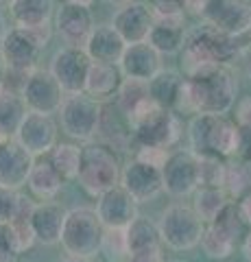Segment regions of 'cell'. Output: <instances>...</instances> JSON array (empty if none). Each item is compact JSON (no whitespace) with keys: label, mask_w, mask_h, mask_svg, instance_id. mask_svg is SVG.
Instances as JSON below:
<instances>
[{"label":"cell","mask_w":251,"mask_h":262,"mask_svg":"<svg viewBox=\"0 0 251 262\" xmlns=\"http://www.w3.org/2000/svg\"><path fill=\"white\" fill-rule=\"evenodd\" d=\"M61 262H92L90 258H79V256H68V258H63Z\"/></svg>","instance_id":"obj_53"},{"label":"cell","mask_w":251,"mask_h":262,"mask_svg":"<svg viewBox=\"0 0 251 262\" xmlns=\"http://www.w3.org/2000/svg\"><path fill=\"white\" fill-rule=\"evenodd\" d=\"M81 153H83V146H79L75 142H57L55 149L48 153V160L57 173L70 182V179H77L79 168H81Z\"/></svg>","instance_id":"obj_30"},{"label":"cell","mask_w":251,"mask_h":262,"mask_svg":"<svg viewBox=\"0 0 251 262\" xmlns=\"http://www.w3.org/2000/svg\"><path fill=\"white\" fill-rule=\"evenodd\" d=\"M203 20L216 31L240 35L251 29V3L249 0H208Z\"/></svg>","instance_id":"obj_12"},{"label":"cell","mask_w":251,"mask_h":262,"mask_svg":"<svg viewBox=\"0 0 251 262\" xmlns=\"http://www.w3.org/2000/svg\"><path fill=\"white\" fill-rule=\"evenodd\" d=\"M151 11L155 20H184V0H153Z\"/></svg>","instance_id":"obj_39"},{"label":"cell","mask_w":251,"mask_h":262,"mask_svg":"<svg viewBox=\"0 0 251 262\" xmlns=\"http://www.w3.org/2000/svg\"><path fill=\"white\" fill-rule=\"evenodd\" d=\"M63 5H79V7H90L94 0H61Z\"/></svg>","instance_id":"obj_52"},{"label":"cell","mask_w":251,"mask_h":262,"mask_svg":"<svg viewBox=\"0 0 251 262\" xmlns=\"http://www.w3.org/2000/svg\"><path fill=\"white\" fill-rule=\"evenodd\" d=\"M236 77L230 66H208L197 75L186 77L177 112L188 114H221L225 116L236 103Z\"/></svg>","instance_id":"obj_1"},{"label":"cell","mask_w":251,"mask_h":262,"mask_svg":"<svg viewBox=\"0 0 251 262\" xmlns=\"http://www.w3.org/2000/svg\"><path fill=\"white\" fill-rule=\"evenodd\" d=\"M94 27L96 24L90 7L79 5H61V9L57 11V20H55V29H57L61 42L68 48H81V51H85Z\"/></svg>","instance_id":"obj_15"},{"label":"cell","mask_w":251,"mask_h":262,"mask_svg":"<svg viewBox=\"0 0 251 262\" xmlns=\"http://www.w3.org/2000/svg\"><path fill=\"white\" fill-rule=\"evenodd\" d=\"M162 70V55L149 42L127 44L120 59V72L129 79L151 81Z\"/></svg>","instance_id":"obj_19"},{"label":"cell","mask_w":251,"mask_h":262,"mask_svg":"<svg viewBox=\"0 0 251 262\" xmlns=\"http://www.w3.org/2000/svg\"><path fill=\"white\" fill-rule=\"evenodd\" d=\"M57 136H59V127H57V122L53 120V116L29 112L22 120L18 134H15V140L33 155V158H37V155L42 158V155H48L55 149Z\"/></svg>","instance_id":"obj_11"},{"label":"cell","mask_w":251,"mask_h":262,"mask_svg":"<svg viewBox=\"0 0 251 262\" xmlns=\"http://www.w3.org/2000/svg\"><path fill=\"white\" fill-rule=\"evenodd\" d=\"M0 48H3L5 61L9 66V72L24 75V77L35 70L39 53H42V48H39L33 39H29L27 33L20 31L18 27L7 33Z\"/></svg>","instance_id":"obj_17"},{"label":"cell","mask_w":251,"mask_h":262,"mask_svg":"<svg viewBox=\"0 0 251 262\" xmlns=\"http://www.w3.org/2000/svg\"><path fill=\"white\" fill-rule=\"evenodd\" d=\"M18 29L27 33V37L33 39V42L42 48V51L48 46V42H51V37H53V24H51V20H48V22H39V24H31V27H18Z\"/></svg>","instance_id":"obj_42"},{"label":"cell","mask_w":251,"mask_h":262,"mask_svg":"<svg viewBox=\"0 0 251 262\" xmlns=\"http://www.w3.org/2000/svg\"><path fill=\"white\" fill-rule=\"evenodd\" d=\"M92 59L81 48L63 46L53 55L51 61V75L57 79V83L66 94L85 92V81L90 75Z\"/></svg>","instance_id":"obj_10"},{"label":"cell","mask_w":251,"mask_h":262,"mask_svg":"<svg viewBox=\"0 0 251 262\" xmlns=\"http://www.w3.org/2000/svg\"><path fill=\"white\" fill-rule=\"evenodd\" d=\"M127 236V256L135 251H144V249H155L162 247V234L157 223H153L147 216H138L131 225L125 229Z\"/></svg>","instance_id":"obj_28"},{"label":"cell","mask_w":251,"mask_h":262,"mask_svg":"<svg viewBox=\"0 0 251 262\" xmlns=\"http://www.w3.org/2000/svg\"><path fill=\"white\" fill-rule=\"evenodd\" d=\"M94 210L105 229H127L140 216L138 214V201L123 186H116L101 194Z\"/></svg>","instance_id":"obj_14"},{"label":"cell","mask_w":251,"mask_h":262,"mask_svg":"<svg viewBox=\"0 0 251 262\" xmlns=\"http://www.w3.org/2000/svg\"><path fill=\"white\" fill-rule=\"evenodd\" d=\"M127 262H166V260H164V256H162V247H155V249H144V251L129 253Z\"/></svg>","instance_id":"obj_45"},{"label":"cell","mask_w":251,"mask_h":262,"mask_svg":"<svg viewBox=\"0 0 251 262\" xmlns=\"http://www.w3.org/2000/svg\"><path fill=\"white\" fill-rule=\"evenodd\" d=\"M33 208H35V203L31 201V199H27V196L20 194L18 212H15L13 221L9 223L13 227V232H15V238H18V243H20L22 253L27 251V249H31L37 243L35 241V234H33V225H31V219H33Z\"/></svg>","instance_id":"obj_33"},{"label":"cell","mask_w":251,"mask_h":262,"mask_svg":"<svg viewBox=\"0 0 251 262\" xmlns=\"http://www.w3.org/2000/svg\"><path fill=\"white\" fill-rule=\"evenodd\" d=\"M242 57H245V72H247V77L251 81V46L247 48L245 53H242Z\"/></svg>","instance_id":"obj_50"},{"label":"cell","mask_w":251,"mask_h":262,"mask_svg":"<svg viewBox=\"0 0 251 262\" xmlns=\"http://www.w3.org/2000/svg\"><path fill=\"white\" fill-rule=\"evenodd\" d=\"M206 7H208V0H184V9L192 15H201L203 18Z\"/></svg>","instance_id":"obj_46"},{"label":"cell","mask_w":251,"mask_h":262,"mask_svg":"<svg viewBox=\"0 0 251 262\" xmlns=\"http://www.w3.org/2000/svg\"><path fill=\"white\" fill-rule=\"evenodd\" d=\"M210 225H214L216 229H221L223 234H227L232 241H240V236H245V221H242V214H240V210H238V203L236 201H230L227 206H225L221 210V214H218L212 223Z\"/></svg>","instance_id":"obj_36"},{"label":"cell","mask_w":251,"mask_h":262,"mask_svg":"<svg viewBox=\"0 0 251 262\" xmlns=\"http://www.w3.org/2000/svg\"><path fill=\"white\" fill-rule=\"evenodd\" d=\"M27 114L29 107L20 92L7 85L0 88V134L5 138H13Z\"/></svg>","instance_id":"obj_25"},{"label":"cell","mask_w":251,"mask_h":262,"mask_svg":"<svg viewBox=\"0 0 251 262\" xmlns=\"http://www.w3.org/2000/svg\"><path fill=\"white\" fill-rule=\"evenodd\" d=\"M35 164V158L24 146L9 138L0 144V186L20 190L22 186L29 184L31 168Z\"/></svg>","instance_id":"obj_16"},{"label":"cell","mask_w":251,"mask_h":262,"mask_svg":"<svg viewBox=\"0 0 251 262\" xmlns=\"http://www.w3.org/2000/svg\"><path fill=\"white\" fill-rule=\"evenodd\" d=\"M234 122L240 127L242 134H251V94L242 96L234 110Z\"/></svg>","instance_id":"obj_43"},{"label":"cell","mask_w":251,"mask_h":262,"mask_svg":"<svg viewBox=\"0 0 251 262\" xmlns=\"http://www.w3.org/2000/svg\"><path fill=\"white\" fill-rule=\"evenodd\" d=\"M151 94H149V81H140V79H123V83H120L118 92H116V105L120 110L127 114H131L138 105H142L144 101H149Z\"/></svg>","instance_id":"obj_34"},{"label":"cell","mask_w":251,"mask_h":262,"mask_svg":"<svg viewBox=\"0 0 251 262\" xmlns=\"http://www.w3.org/2000/svg\"><path fill=\"white\" fill-rule=\"evenodd\" d=\"M7 75H9V66H7V61H5V55H3V48H0V88L5 85Z\"/></svg>","instance_id":"obj_48"},{"label":"cell","mask_w":251,"mask_h":262,"mask_svg":"<svg viewBox=\"0 0 251 262\" xmlns=\"http://www.w3.org/2000/svg\"><path fill=\"white\" fill-rule=\"evenodd\" d=\"M55 9V0H13L9 5L15 27H31V24L48 22Z\"/></svg>","instance_id":"obj_29"},{"label":"cell","mask_w":251,"mask_h":262,"mask_svg":"<svg viewBox=\"0 0 251 262\" xmlns=\"http://www.w3.org/2000/svg\"><path fill=\"white\" fill-rule=\"evenodd\" d=\"M66 214H68V210H63L59 203H55V201L35 203L33 219H31L35 241L42 243V245L61 243V232H63V223H66Z\"/></svg>","instance_id":"obj_21"},{"label":"cell","mask_w":251,"mask_h":262,"mask_svg":"<svg viewBox=\"0 0 251 262\" xmlns=\"http://www.w3.org/2000/svg\"><path fill=\"white\" fill-rule=\"evenodd\" d=\"M120 83H123L120 66L92 61L90 75H87V81H85V94H90L96 101H105L109 96H116Z\"/></svg>","instance_id":"obj_24"},{"label":"cell","mask_w":251,"mask_h":262,"mask_svg":"<svg viewBox=\"0 0 251 262\" xmlns=\"http://www.w3.org/2000/svg\"><path fill=\"white\" fill-rule=\"evenodd\" d=\"M105 227L96 210L92 208H72L66 214L61 232V245L68 256L92 258L103 249Z\"/></svg>","instance_id":"obj_5"},{"label":"cell","mask_w":251,"mask_h":262,"mask_svg":"<svg viewBox=\"0 0 251 262\" xmlns=\"http://www.w3.org/2000/svg\"><path fill=\"white\" fill-rule=\"evenodd\" d=\"M20 243L9 223H0V262H15L20 258Z\"/></svg>","instance_id":"obj_38"},{"label":"cell","mask_w":251,"mask_h":262,"mask_svg":"<svg viewBox=\"0 0 251 262\" xmlns=\"http://www.w3.org/2000/svg\"><path fill=\"white\" fill-rule=\"evenodd\" d=\"M236 203H238V210L242 214V221H245L247 225H251V194H247L245 199H240Z\"/></svg>","instance_id":"obj_47"},{"label":"cell","mask_w":251,"mask_h":262,"mask_svg":"<svg viewBox=\"0 0 251 262\" xmlns=\"http://www.w3.org/2000/svg\"><path fill=\"white\" fill-rule=\"evenodd\" d=\"M201 249L212 260H227L236 249V241H232L227 234H223L214 225H206L203 236H201Z\"/></svg>","instance_id":"obj_35"},{"label":"cell","mask_w":251,"mask_h":262,"mask_svg":"<svg viewBox=\"0 0 251 262\" xmlns=\"http://www.w3.org/2000/svg\"><path fill=\"white\" fill-rule=\"evenodd\" d=\"M184 20H155L147 42L162 55H173L184 48Z\"/></svg>","instance_id":"obj_26"},{"label":"cell","mask_w":251,"mask_h":262,"mask_svg":"<svg viewBox=\"0 0 251 262\" xmlns=\"http://www.w3.org/2000/svg\"><path fill=\"white\" fill-rule=\"evenodd\" d=\"M181 88H184V79H181V75L177 70H164L162 68L157 75L149 81L151 98L157 105H162V107L173 110V112H175L177 101H179Z\"/></svg>","instance_id":"obj_27"},{"label":"cell","mask_w":251,"mask_h":262,"mask_svg":"<svg viewBox=\"0 0 251 262\" xmlns=\"http://www.w3.org/2000/svg\"><path fill=\"white\" fill-rule=\"evenodd\" d=\"M129 122L133 127V140L140 146H153V149H171L179 140L181 127L179 118L173 110L157 105L153 98L129 114Z\"/></svg>","instance_id":"obj_3"},{"label":"cell","mask_w":251,"mask_h":262,"mask_svg":"<svg viewBox=\"0 0 251 262\" xmlns=\"http://www.w3.org/2000/svg\"><path fill=\"white\" fill-rule=\"evenodd\" d=\"M223 190L227 192L230 201H240L247 194H251V162L236 160L227 164V175H225Z\"/></svg>","instance_id":"obj_32"},{"label":"cell","mask_w":251,"mask_h":262,"mask_svg":"<svg viewBox=\"0 0 251 262\" xmlns=\"http://www.w3.org/2000/svg\"><path fill=\"white\" fill-rule=\"evenodd\" d=\"M201 160V186L223 188L227 175V162L218 158H199Z\"/></svg>","instance_id":"obj_37"},{"label":"cell","mask_w":251,"mask_h":262,"mask_svg":"<svg viewBox=\"0 0 251 262\" xmlns=\"http://www.w3.org/2000/svg\"><path fill=\"white\" fill-rule=\"evenodd\" d=\"M111 256H127V236L125 229H105L103 236V249Z\"/></svg>","instance_id":"obj_41"},{"label":"cell","mask_w":251,"mask_h":262,"mask_svg":"<svg viewBox=\"0 0 251 262\" xmlns=\"http://www.w3.org/2000/svg\"><path fill=\"white\" fill-rule=\"evenodd\" d=\"M120 186L133 196L138 203L153 201L159 192H164V179H162V168L153 164L133 158L123 168V179Z\"/></svg>","instance_id":"obj_13"},{"label":"cell","mask_w":251,"mask_h":262,"mask_svg":"<svg viewBox=\"0 0 251 262\" xmlns=\"http://www.w3.org/2000/svg\"><path fill=\"white\" fill-rule=\"evenodd\" d=\"M164 190L171 196H188L201 186V160L192 151H173L162 166Z\"/></svg>","instance_id":"obj_8"},{"label":"cell","mask_w":251,"mask_h":262,"mask_svg":"<svg viewBox=\"0 0 251 262\" xmlns=\"http://www.w3.org/2000/svg\"><path fill=\"white\" fill-rule=\"evenodd\" d=\"M190 151L197 158L227 160L242 149V131L221 114H194L188 125Z\"/></svg>","instance_id":"obj_2"},{"label":"cell","mask_w":251,"mask_h":262,"mask_svg":"<svg viewBox=\"0 0 251 262\" xmlns=\"http://www.w3.org/2000/svg\"><path fill=\"white\" fill-rule=\"evenodd\" d=\"M125 48H127V42L120 37V33L111 24H96L90 39H87L85 53L96 63L120 66Z\"/></svg>","instance_id":"obj_20"},{"label":"cell","mask_w":251,"mask_h":262,"mask_svg":"<svg viewBox=\"0 0 251 262\" xmlns=\"http://www.w3.org/2000/svg\"><path fill=\"white\" fill-rule=\"evenodd\" d=\"M77 179L87 194L99 199L101 194L120 186L123 164L111 146L103 142H87L81 153V168Z\"/></svg>","instance_id":"obj_4"},{"label":"cell","mask_w":251,"mask_h":262,"mask_svg":"<svg viewBox=\"0 0 251 262\" xmlns=\"http://www.w3.org/2000/svg\"><path fill=\"white\" fill-rule=\"evenodd\" d=\"M135 158L162 168V166H164V162H166V158H168V151H164V149H153V146H140V151H138Z\"/></svg>","instance_id":"obj_44"},{"label":"cell","mask_w":251,"mask_h":262,"mask_svg":"<svg viewBox=\"0 0 251 262\" xmlns=\"http://www.w3.org/2000/svg\"><path fill=\"white\" fill-rule=\"evenodd\" d=\"M240 247H242V253H245V258L251 262V229L245 234V238H242V245H240Z\"/></svg>","instance_id":"obj_49"},{"label":"cell","mask_w":251,"mask_h":262,"mask_svg":"<svg viewBox=\"0 0 251 262\" xmlns=\"http://www.w3.org/2000/svg\"><path fill=\"white\" fill-rule=\"evenodd\" d=\"M103 103L92 98L90 94H66L59 110V125L61 131L72 140L92 142V138L99 134Z\"/></svg>","instance_id":"obj_7"},{"label":"cell","mask_w":251,"mask_h":262,"mask_svg":"<svg viewBox=\"0 0 251 262\" xmlns=\"http://www.w3.org/2000/svg\"><path fill=\"white\" fill-rule=\"evenodd\" d=\"M63 184H66V179L57 173V168L51 164L48 155L35 160L29 175V184H27L35 196H39L42 201H51L61 192Z\"/></svg>","instance_id":"obj_23"},{"label":"cell","mask_w":251,"mask_h":262,"mask_svg":"<svg viewBox=\"0 0 251 262\" xmlns=\"http://www.w3.org/2000/svg\"><path fill=\"white\" fill-rule=\"evenodd\" d=\"M96 136H101L103 144L111 146V149H118V146H127L129 140H133V127L129 122L127 114L116 103H103L99 134Z\"/></svg>","instance_id":"obj_22"},{"label":"cell","mask_w":251,"mask_h":262,"mask_svg":"<svg viewBox=\"0 0 251 262\" xmlns=\"http://www.w3.org/2000/svg\"><path fill=\"white\" fill-rule=\"evenodd\" d=\"M7 33H9V29H7V20H5L3 11H0V44H3V39H5Z\"/></svg>","instance_id":"obj_51"},{"label":"cell","mask_w":251,"mask_h":262,"mask_svg":"<svg viewBox=\"0 0 251 262\" xmlns=\"http://www.w3.org/2000/svg\"><path fill=\"white\" fill-rule=\"evenodd\" d=\"M105 3H109V5H118V7H125L129 3H135V0H105Z\"/></svg>","instance_id":"obj_54"},{"label":"cell","mask_w":251,"mask_h":262,"mask_svg":"<svg viewBox=\"0 0 251 262\" xmlns=\"http://www.w3.org/2000/svg\"><path fill=\"white\" fill-rule=\"evenodd\" d=\"M153 22H155V18H153L151 7L135 0V3L120 7L114 15L111 27L120 33V37L127 44H138V42H147L149 39Z\"/></svg>","instance_id":"obj_18"},{"label":"cell","mask_w":251,"mask_h":262,"mask_svg":"<svg viewBox=\"0 0 251 262\" xmlns=\"http://www.w3.org/2000/svg\"><path fill=\"white\" fill-rule=\"evenodd\" d=\"M5 140H9V138H5V136H3V134H0V144H3V142H5Z\"/></svg>","instance_id":"obj_56"},{"label":"cell","mask_w":251,"mask_h":262,"mask_svg":"<svg viewBox=\"0 0 251 262\" xmlns=\"http://www.w3.org/2000/svg\"><path fill=\"white\" fill-rule=\"evenodd\" d=\"M157 227L162 234V243L166 247H171L175 251H188L201 245L206 223L199 219L192 206L175 203V206H168L162 212Z\"/></svg>","instance_id":"obj_6"},{"label":"cell","mask_w":251,"mask_h":262,"mask_svg":"<svg viewBox=\"0 0 251 262\" xmlns=\"http://www.w3.org/2000/svg\"><path fill=\"white\" fill-rule=\"evenodd\" d=\"M13 3V0H0V7H9Z\"/></svg>","instance_id":"obj_55"},{"label":"cell","mask_w":251,"mask_h":262,"mask_svg":"<svg viewBox=\"0 0 251 262\" xmlns=\"http://www.w3.org/2000/svg\"><path fill=\"white\" fill-rule=\"evenodd\" d=\"M20 94L27 103L29 112L46 114V116H53L55 112H59L63 98H66V92L57 83V79L51 75V70L42 68H35L27 77Z\"/></svg>","instance_id":"obj_9"},{"label":"cell","mask_w":251,"mask_h":262,"mask_svg":"<svg viewBox=\"0 0 251 262\" xmlns=\"http://www.w3.org/2000/svg\"><path fill=\"white\" fill-rule=\"evenodd\" d=\"M20 206V192L0 186V223H11Z\"/></svg>","instance_id":"obj_40"},{"label":"cell","mask_w":251,"mask_h":262,"mask_svg":"<svg viewBox=\"0 0 251 262\" xmlns=\"http://www.w3.org/2000/svg\"><path fill=\"white\" fill-rule=\"evenodd\" d=\"M230 203V196L223 188H206L201 186L197 192H194V212L199 214V219L203 221L206 225H210L212 221L221 214V210Z\"/></svg>","instance_id":"obj_31"},{"label":"cell","mask_w":251,"mask_h":262,"mask_svg":"<svg viewBox=\"0 0 251 262\" xmlns=\"http://www.w3.org/2000/svg\"><path fill=\"white\" fill-rule=\"evenodd\" d=\"M171 262H184V260H171Z\"/></svg>","instance_id":"obj_57"}]
</instances>
